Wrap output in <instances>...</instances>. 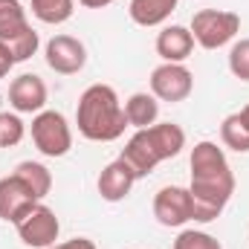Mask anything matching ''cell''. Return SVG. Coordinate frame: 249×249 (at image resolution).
Returning a JSON list of instances; mask_svg holds the SVG:
<instances>
[{
	"mask_svg": "<svg viewBox=\"0 0 249 249\" xmlns=\"http://www.w3.org/2000/svg\"><path fill=\"white\" fill-rule=\"evenodd\" d=\"M191 165V203H194V220L197 223H212L223 214L235 194V174L226 160V151L217 142H197L188 157Z\"/></svg>",
	"mask_w": 249,
	"mask_h": 249,
	"instance_id": "obj_1",
	"label": "cell"
},
{
	"mask_svg": "<svg viewBox=\"0 0 249 249\" xmlns=\"http://www.w3.org/2000/svg\"><path fill=\"white\" fill-rule=\"evenodd\" d=\"M75 124L78 133L90 142H116L124 133L127 116L110 84H90L75 105Z\"/></svg>",
	"mask_w": 249,
	"mask_h": 249,
	"instance_id": "obj_2",
	"label": "cell"
},
{
	"mask_svg": "<svg viewBox=\"0 0 249 249\" xmlns=\"http://www.w3.org/2000/svg\"><path fill=\"white\" fill-rule=\"evenodd\" d=\"M186 148V130L174 122H157L151 127L136 130L122 148L124 162L133 168V174L142 180L148 177L160 162L180 157V151Z\"/></svg>",
	"mask_w": 249,
	"mask_h": 249,
	"instance_id": "obj_3",
	"label": "cell"
},
{
	"mask_svg": "<svg viewBox=\"0 0 249 249\" xmlns=\"http://www.w3.org/2000/svg\"><path fill=\"white\" fill-rule=\"evenodd\" d=\"M188 29L194 35V44H200L203 50H220L241 32V15L229 9H200L194 12Z\"/></svg>",
	"mask_w": 249,
	"mask_h": 249,
	"instance_id": "obj_4",
	"label": "cell"
},
{
	"mask_svg": "<svg viewBox=\"0 0 249 249\" xmlns=\"http://www.w3.org/2000/svg\"><path fill=\"white\" fill-rule=\"evenodd\" d=\"M32 142L35 148L50 157V160H58L67 157L70 148H72V127L67 122L61 110H41L32 116Z\"/></svg>",
	"mask_w": 249,
	"mask_h": 249,
	"instance_id": "obj_5",
	"label": "cell"
},
{
	"mask_svg": "<svg viewBox=\"0 0 249 249\" xmlns=\"http://www.w3.org/2000/svg\"><path fill=\"white\" fill-rule=\"evenodd\" d=\"M15 229H18V238L23 241V247L50 249L58 241V235H61V220H58V214L41 200L26 217H20V220L15 223Z\"/></svg>",
	"mask_w": 249,
	"mask_h": 249,
	"instance_id": "obj_6",
	"label": "cell"
},
{
	"mask_svg": "<svg viewBox=\"0 0 249 249\" xmlns=\"http://www.w3.org/2000/svg\"><path fill=\"white\" fill-rule=\"evenodd\" d=\"M154 217L165 229H183L194 220V203L186 186H162L154 194Z\"/></svg>",
	"mask_w": 249,
	"mask_h": 249,
	"instance_id": "obj_7",
	"label": "cell"
},
{
	"mask_svg": "<svg viewBox=\"0 0 249 249\" xmlns=\"http://www.w3.org/2000/svg\"><path fill=\"white\" fill-rule=\"evenodd\" d=\"M148 84H151V93L160 102L177 105V102H186L188 96H191V90H194V72L188 70L186 64L162 61L160 67H154Z\"/></svg>",
	"mask_w": 249,
	"mask_h": 249,
	"instance_id": "obj_8",
	"label": "cell"
},
{
	"mask_svg": "<svg viewBox=\"0 0 249 249\" xmlns=\"http://www.w3.org/2000/svg\"><path fill=\"white\" fill-rule=\"evenodd\" d=\"M47 67L58 75H75L87 64V47L72 35H53L44 47Z\"/></svg>",
	"mask_w": 249,
	"mask_h": 249,
	"instance_id": "obj_9",
	"label": "cell"
},
{
	"mask_svg": "<svg viewBox=\"0 0 249 249\" xmlns=\"http://www.w3.org/2000/svg\"><path fill=\"white\" fill-rule=\"evenodd\" d=\"M41 200L35 197V191L26 186L15 171L0 177V220L6 223H18L20 217H26Z\"/></svg>",
	"mask_w": 249,
	"mask_h": 249,
	"instance_id": "obj_10",
	"label": "cell"
},
{
	"mask_svg": "<svg viewBox=\"0 0 249 249\" xmlns=\"http://www.w3.org/2000/svg\"><path fill=\"white\" fill-rule=\"evenodd\" d=\"M47 99H50V90H47L44 78L35 72H20L9 84V107L15 113H32L35 116V113L47 110Z\"/></svg>",
	"mask_w": 249,
	"mask_h": 249,
	"instance_id": "obj_11",
	"label": "cell"
},
{
	"mask_svg": "<svg viewBox=\"0 0 249 249\" xmlns=\"http://www.w3.org/2000/svg\"><path fill=\"white\" fill-rule=\"evenodd\" d=\"M136 180H139V177L133 174V168L124 162L122 157H116L113 162H107V165L102 168V174H99V180H96V188H99L102 200H107V203H122L124 197L133 191Z\"/></svg>",
	"mask_w": 249,
	"mask_h": 249,
	"instance_id": "obj_12",
	"label": "cell"
},
{
	"mask_svg": "<svg viewBox=\"0 0 249 249\" xmlns=\"http://www.w3.org/2000/svg\"><path fill=\"white\" fill-rule=\"evenodd\" d=\"M157 55L168 64H186V58H191L194 53V35L188 26H180V23H171L165 26L160 35H157Z\"/></svg>",
	"mask_w": 249,
	"mask_h": 249,
	"instance_id": "obj_13",
	"label": "cell"
},
{
	"mask_svg": "<svg viewBox=\"0 0 249 249\" xmlns=\"http://www.w3.org/2000/svg\"><path fill=\"white\" fill-rule=\"evenodd\" d=\"M180 0H130L127 3V15L136 26H160L165 23Z\"/></svg>",
	"mask_w": 249,
	"mask_h": 249,
	"instance_id": "obj_14",
	"label": "cell"
},
{
	"mask_svg": "<svg viewBox=\"0 0 249 249\" xmlns=\"http://www.w3.org/2000/svg\"><path fill=\"white\" fill-rule=\"evenodd\" d=\"M122 107H124V116H127V124L136 127V130L160 122V99L154 93H133Z\"/></svg>",
	"mask_w": 249,
	"mask_h": 249,
	"instance_id": "obj_15",
	"label": "cell"
},
{
	"mask_svg": "<svg viewBox=\"0 0 249 249\" xmlns=\"http://www.w3.org/2000/svg\"><path fill=\"white\" fill-rule=\"evenodd\" d=\"M15 174H18L26 186L35 191V197H38V200H44V197L50 194V188H53V174H50V168H47L44 162L23 160V162H18V165H15Z\"/></svg>",
	"mask_w": 249,
	"mask_h": 249,
	"instance_id": "obj_16",
	"label": "cell"
},
{
	"mask_svg": "<svg viewBox=\"0 0 249 249\" xmlns=\"http://www.w3.org/2000/svg\"><path fill=\"white\" fill-rule=\"evenodd\" d=\"M29 9L41 23L58 26V23H67L72 18L75 0H29Z\"/></svg>",
	"mask_w": 249,
	"mask_h": 249,
	"instance_id": "obj_17",
	"label": "cell"
},
{
	"mask_svg": "<svg viewBox=\"0 0 249 249\" xmlns=\"http://www.w3.org/2000/svg\"><path fill=\"white\" fill-rule=\"evenodd\" d=\"M220 142L235 154H249V127L244 124L241 113H229L220 122Z\"/></svg>",
	"mask_w": 249,
	"mask_h": 249,
	"instance_id": "obj_18",
	"label": "cell"
},
{
	"mask_svg": "<svg viewBox=\"0 0 249 249\" xmlns=\"http://www.w3.org/2000/svg\"><path fill=\"white\" fill-rule=\"evenodd\" d=\"M26 26H29V18H26L23 3L20 0H0V41L18 35Z\"/></svg>",
	"mask_w": 249,
	"mask_h": 249,
	"instance_id": "obj_19",
	"label": "cell"
},
{
	"mask_svg": "<svg viewBox=\"0 0 249 249\" xmlns=\"http://www.w3.org/2000/svg\"><path fill=\"white\" fill-rule=\"evenodd\" d=\"M3 44H6V50L12 53L15 64H20V61H29V58L38 53V47H41V38H38V32H35L32 26H26V29H20L18 35L6 38Z\"/></svg>",
	"mask_w": 249,
	"mask_h": 249,
	"instance_id": "obj_20",
	"label": "cell"
},
{
	"mask_svg": "<svg viewBox=\"0 0 249 249\" xmlns=\"http://www.w3.org/2000/svg\"><path fill=\"white\" fill-rule=\"evenodd\" d=\"M26 136V124L20 113L15 110H0V148H15Z\"/></svg>",
	"mask_w": 249,
	"mask_h": 249,
	"instance_id": "obj_21",
	"label": "cell"
},
{
	"mask_svg": "<svg viewBox=\"0 0 249 249\" xmlns=\"http://www.w3.org/2000/svg\"><path fill=\"white\" fill-rule=\"evenodd\" d=\"M171 249H223V244L214 235L203 232V229H183L174 238V247Z\"/></svg>",
	"mask_w": 249,
	"mask_h": 249,
	"instance_id": "obj_22",
	"label": "cell"
},
{
	"mask_svg": "<svg viewBox=\"0 0 249 249\" xmlns=\"http://www.w3.org/2000/svg\"><path fill=\"white\" fill-rule=\"evenodd\" d=\"M229 72L241 81H249V38H241L229 50Z\"/></svg>",
	"mask_w": 249,
	"mask_h": 249,
	"instance_id": "obj_23",
	"label": "cell"
},
{
	"mask_svg": "<svg viewBox=\"0 0 249 249\" xmlns=\"http://www.w3.org/2000/svg\"><path fill=\"white\" fill-rule=\"evenodd\" d=\"M50 249H99L90 238H70V241H64V244H53Z\"/></svg>",
	"mask_w": 249,
	"mask_h": 249,
	"instance_id": "obj_24",
	"label": "cell"
},
{
	"mask_svg": "<svg viewBox=\"0 0 249 249\" xmlns=\"http://www.w3.org/2000/svg\"><path fill=\"white\" fill-rule=\"evenodd\" d=\"M12 67H15V58H12V53L6 50V44L0 41V78H6V75L12 72Z\"/></svg>",
	"mask_w": 249,
	"mask_h": 249,
	"instance_id": "obj_25",
	"label": "cell"
},
{
	"mask_svg": "<svg viewBox=\"0 0 249 249\" xmlns=\"http://www.w3.org/2000/svg\"><path fill=\"white\" fill-rule=\"evenodd\" d=\"M84 9H105V6H110L113 0H78Z\"/></svg>",
	"mask_w": 249,
	"mask_h": 249,
	"instance_id": "obj_26",
	"label": "cell"
},
{
	"mask_svg": "<svg viewBox=\"0 0 249 249\" xmlns=\"http://www.w3.org/2000/svg\"><path fill=\"white\" fill-rule=\"evenodd\" d=\"M238 113H241V119H244V124H247V127H249V105H247V107H241Z\"/></svg>",
	"mask_w": 249,
	"mask_h": 249,
	"instance_id": "obj_27",
	"label": "cell"
}]
</instances>
